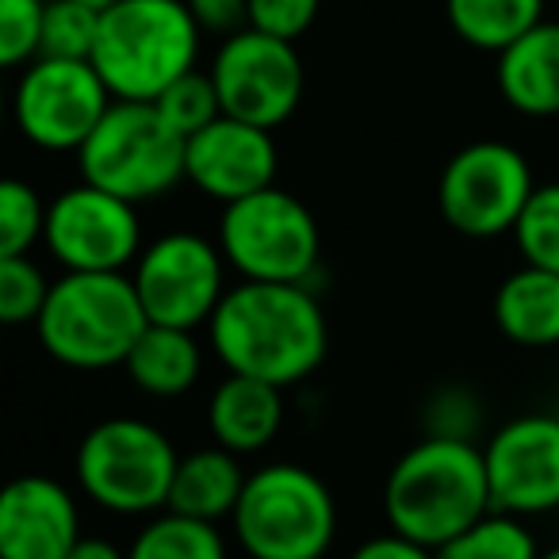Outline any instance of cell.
<instances>
[{
	"instance_id": "obj_33",
	"label": "cell",
	"mask_w": 559,
	"mask_h": 559,
	"mask_svg": "<svg viewBox=\"0 0 559 559\" xmlns=\"http://www.w3.org/2000/svg\"><path fill=\"white\" fill-rule=\"evenodd\" d=\"M203 35H230L249 27V0H185Z\"/></svg>"
},
{
	"instance_id": "obj_27",
	"label": "cell",
	"mask_w": 559,
	"mask_h": 559,
	"mask_svg": "<svg viewBox=\"0 0 559 559\" xmlns=\"http://www.w3.org/2000/svg\"><path fill=\"white\" fill-rule=\"evenodd\" d=\"M47 207L27 180L12 177L0 185V257H32L47 230Z\"/></svg>"
},
{
	"instance_id": "obj_37",
	"label": "cell",
	"mask_w": 559,
	"mask_h": 559,
	"mask_svg": "<svg viewBox=\"0 0 559 559\" xmlns=\"http://www.w3.org/2000/svg\"><path fill=\"white\" fill-rule=\"evenodd\" d=\"M540 559H559V544H556V548H548V551H540Z\"/></svg>"
},
{
	"instance_id": "obj_2",
	"label": "cell",
	"mask_w": 559,
	"mask_h": 559,
	"mask_svg": "<svg viewBox=\"0 0 559 559\" xmlns=\"http://www.w3.org/2000/svg\"><path fill=\"white\" fill-rule=\"evenodd\" d=\"M495 510L483 444L421 437L395 460L383 483V518L399 536L444 548Z\"/></svg>"
},
{
	"instance_id": "obj_32",
	"label": "cell",
	"mask_w": 559,
	"mask_h": 559,
	"mask_svg": "<svg viewBox=\"0 0 559 559\" xmlns=\"http://www.w3.org/2000/svg\"><path fill=\"white\" fill-rule=\"evenodd\" d=\"M322 0H249V27L284 43H299L314 27Z\"/></svg>"
},
{
	"instance_id": "obj_14",
	"label": "cell",
	"mask_w": 559,
	"mask_h": 559,
	"mask_svg": "<svg viewBox=\"0 0 559 559\" xmlns=\"http://www.w3.org/2000/svg\"><path fill=\"white\" fill-rule=\"evenodd\" d=\"M495 510L513 518L559 510V414H521L483 444Z\"/></svg>"
},
{
	"instance_id": "obj_3",
	"label": "cell",
	"mask_w": 559,
	"mask_h": 559,
	"mask_svg": "<svg viewBox=\"0 0 559 559\" xmlns=\"http://www.w3.org/2000/svg\"><path fill=\"white\" fill-rule=\"evenodd\" d=\"M203 32L185 0H119L100 16L93 66L116 100L154 104L195 70Z\"/></svg>"
},
{
	"instance_id": "obj_13",
	"label": "cell",
	"mask_w": 559,
	"mask_h": 559,
	"mask_svg": "<svg viewBox=\"0 0 559 559\" xmlns=\"http://www.w3.org/2000/svg\"><path fill=\"white\" fill-rule=\"evenodd\" d=\"M43 249L62 272H127L134 269L142 241L139 203L119 200L93 185H73L58 192L47 207Z\"/></svg>"
},
{
	"instance_id": "obj_22",
	"label": "cell",
	"mask_w": 559,
	"mask_h": 559,
	"mask_svg": "<svg viewBox=\"0 0 559 559\" xmlns=\"http://www.w3.org/2000/svg\"><path fill=\"white\" fill-rule=\"evenodd\" d=\"M444 16L460 43L502 55L540 24L544 0H444Z\"/></svg>"
},
{
	"instance_id": "obj_20",
	"label": "cell",
	"mask_w": 559,
	"mask_h": 559,
	"mask_svg": "<svg viewBox=\"0 0 559 559\" xmlns=\"http://www.w3.org/2000/svg\"><path fill=\"white\" fill-rule=\"evenodd\" d=\"M246 479L249 472L241 467V456H234L230 449H223V444L195 449L188 456H180L169 490V510L207 521V525L230 521L241 502Z\"/></svg>"
},
{
	"instance_id": "obj_31",
	"label": "cell",
	"mask_w": 559,
	"mask_h": 559,
	"mask_svg": "<svg viewBox=\"0 0 559 559\" xmlns=\"http://www.w3.org/2000/svg\"><path fill=\"white\" fill-rule=\"evenodd\" d=\"M47 0H0V66L24 70L43 55Z\"/></svg>"
},
{
	"instance_id": "obj_35",
	"label": "cell",
	"mask_w": 559,
	"mask_h": 559,
	"mask_svg": "<svg viewBox=\"0 0 559 559\" xmlns=\"http://www.w3.org/2000/svg\"><path fill=\"white\" fill-rule=\"evenodd\" d=\"M70 559H127V548H119L108 536H81L78 548L70 551Z\"/></svg>"
},
{
	"instance_id": "obj_18",
	"label": "cell",
	"mask_w": 559,
	"mask_h": 559,
	"mask_svg": "<svg viewBox=\"0 0 559 559\" xmlns=\"http://www.w3.org/2000/svg\"><path fill=\"white\" fill-rule=\"evenodd\" d=\"M495 81L513 111L533 119L559 116V20H540L498 55Z\"/></svg>"
},
{
	"instance_id": "obj_25",
	"label": "cell",
	"mask_w": 559,
	"mask_h": 559,
	"mask_svg": "<svg viewBox=\"0 0 559 559\" xmlns=\"http://www.w3.org/2000/svg\"><path fill=\"white\" fill-rule=\"evenodd\" d=\"M483 429H487V411L467 383H441L421 403V437L479 444Z\"/></svg>"
},
{
	"instance_id": "obj_1",
	"label": "cell",
	"mask_w": 559,
	"mask_h": 559,
	"mask_svg": "<svg viewBox=\"0 0 559 559\" xmlns=\"http://www.w3.org/2000/svg\"><path fill=\"white\" fill-rule=\"evenodd\" d=\"M211 349L234 376L292 388L304 383L330 349V326L311 284L241 280L207 322Z\"/></svg>"
},
{
	"instance_id": "obj_28",
	"label": "cell",
	"mask_w": 559,
	"mask_h": 559,
	"mask_svg": "<svg viewBox=\"0 0 559 559\" xmlns=\"http://www.w3.org/2000/svg\"><path fill=\"white\" fill-rule=\"evenodd\" d=\"M100 16L104 12L88 9V4H78V0H47L39 58L93 62L96 39H100Z\"/></svg>"
},
{
	"instance_id": "obj_7",
	"label": "cell",
	"mask_w": 559,
	"mask_h": 559,
	"mask_svg": "<svg viewBox=\"0 0 559 559\" xmlns=\"http://www.w3.org/2000/svg\"><path fill=\"white\" fill-rule=\"evenodd\" d=\"M218 249L241 280L257 284H311L319 272V218L299 195L264 188L226 203L218 218Z\"/></svg>"
},
{
	"instance_id": "obj_9",
	"label": "cell",
	"mask_w": 559,
	"mask_h": 559,
	"mask_svg": "<svg viewBox=\"0 0 559 559\" xmlns=\"http://www.w3.org/2000/svg\"><path fill=\"white\" fill-rule=\"evenodd\" d=\"M536 192L525 154L510 142L483 139L444 162L437 180L441 218L464 238H498L513 234L528 195Z\"/></svg>"
},
{
	"instance_id": "obj_16",
	"label": "cell",
	"mask_w": 559,
	"mask_h": 559,
	"mask_svg": "<svg viewBox=\"0 0 559 559\" xmlns=\"http://www.w3.org/2000/svg\"><path fill=\"white\" fill-rule=\"evenodd\" d=\"M81 540V510L66 483L20 475L0 495V559H70Z\"/></svg>"
},
{
	"instance_id": "obj_11",
	"label": "cell",
	"mask_w": 559,
	"mask_h": 559,
	"mask_svg": "<svg viewBox=\"0 0 559 559\" xmlns=\"http://www.w3.org/2000/svg\"><path fill=\"white\" fill-rule=\"evenodd\" d=\"M116 104L93 62L35 58L20 70L12 116L32 146L47 154H78Z\"/></svg>"
},
{
	"instance_id": "obj_17",
	"label": "cell",
	"mask_w": 559,
	"mask_h": 559,
	"mask_svg": "<svg viewBox=\"0 0 559 559\" xmlns=\"http://www.w3.org/2000/svg\"><path fill=\"white\" fill-rule=\"evenodd\" d=\"M207 429L215 444L230 449L234 456L264 452L284 429V388L226 372V380L211 391Z\"/></svg>"
},
{
	"instance_id": "obj_36",
	"label": "cell",
	"mask_w": 559,
	"mask_h": 559,
	"mask_svg": "<svg viewBox=\"0 0 559 559\" xmlns=\"http://www.w3.org/2000/svg\"><path fill=\"white\" fill-rule=\"evenodd\" d=\"M78 4H88V9H96V12H108L111 4H119V0H78Z\"/></svg>"
},
{
	"instance_id": "obj_4",
	"label": "cell",
	"mask_w": 559,
	"mask_h": 559,
	"mask_svg": "<svg viewBox=\"0 0 559 559\" xmlns=\"http://www.w3.org/2000/svg\"><path fill=\"white\" fill-rule=\"evenodd\" d=\"M150 319L131 272H62L43 307L35 334L66 368L104 372L127 365Z\"/></svg>"
},
{
	"instance_id": "obj_23",
	"label": "cell",
	"mask_w": 559,
	"mask_h": 559,
	"mask_svg": "<svg viewBox=\"0 0 559 559\" xmlns=\"http://www.w3.org/2000/svg\"><path fill=\"white\" fill-rule=\"evenodd\" d=\"M127 559H230L218 525L162 510L134 533Z\"/></svg>"
},
{
	"instance_id": "obj_5",
	"label": "cell",
	"mask_w": 559,
	"mask_h": 559,
	"mask_svg": "<svg viewBox=\"0 0 559 559\" xmlns=\"http://www.w3.org/2000/svg\"><path fill=\"white\" fill-rule=\"evenodd\" d=\"M230 528L249 559H326L337 502L311 467L276 460L249 472Z\"/></svg>"
},
{
	"instance_id": "obj_6",
	"label": "cell",
	"mask_w": 559,
	"mask_h": 559,
	"mask_svg": "<svg viewBox=\"0 0 559 559\" xmlns=\"http://www.w3.org/2000/svg\"><path fill=\"white\" fill-rule=\"evenodd\" d=\"M180 452L146 418L96 421L78 444L73 475L88 502L119 518H154L169 510Z\"/></svg>"
},
{
	"instance_id": "obj_8",
	"label": "cell",
	"mask_w": 559,
	"mask_h": 559,
	"mask_svg": "<svg viewBox=\"0 0 559 559\" xmlns=\"http://www.w3.org/2000/svg\"><path fill=\"white\" fill-rule=\"evenodd\" d=\"M188 142L162 119L154 104L116 100L88 142L78 150L81 180L119 200L146 203L185 180Z\"/></svg>"
},
{
	"instance_id": "obj_26",
	"label": "cell",
	"mask_w": 559,
	"mask_h": 559,
	"mask_svg": "<svg viewBox=\"0 0 559 559\" xmlns=\"http://www.w3.org/2000/svg\"><path fill=\"white\" fill-rule=\"evenodd\" d=\"M513 241H518L521 264L559 272V180L536 185L513 226Z\"/></svg>"
},
{
	"instance_id": "obj_30",
	"label": "cell",
	"mask_w": 559,
	"mask_h": 559,
	"mask_svg": "<svg viewBox=\"0 0 559 559\" xmlns=\"http://www.w3.org/2000/svg\"><path fill=\"white\" fill-rule=\"evenodd\" d=\"M55 280L32 257H0V322L35 326L50 299Z\"/></svg>"
},
{
	"instance_id": "obj_12",
	"label": "cell",
	"mask_w": 559,
	"mask_h": 559,
	"mask_svg": "<svg viewBox=\"0 0 559 559\" xmlns=\"http://www.w3.org/2000/svg\"><path fill=\"white\" fill-rule=\"evenodd\" d=\"M211 81L223 100V116L276 131L296 116L307 88V70L296 43L272 39L253 27L218 43Z\"/></svg>"
},
{
	"instance_id": "obj_19",
	"label": "cell",
	"mask_w": 559,
	"mask_h": 559,
	"mask_svg": "<svg viewBox=\"0 0 559 559\" xmlns=\"http://www.w3.org/2000/svg\"><path fill=\"white\" fill-rule=\"evenodd\" d=\"M495 326L521 349H556L559 345V272L521 264L498 284Z\"/></svg>"
},
{
	"instance_id": "obj_21",
	"label": "cell",
	"mask_w": 559,
	"mask_h": 559,
	"mask_svg": "<svg viewBox=\"0 0 559 559\" xmlns=\"http://www.w3.org/2000/svg\"><path fill=\"white\" fill-rule=\"evenodd\" d=\"M123 368L134 388L146 391L150 399H180L200 383L203 349L192 330L154 326L150 322Z\"/></svg>"
},
{
	"instance_id": "obj_29",
	"label": "cell",
	"mask_w": 559,
	"mask_h": 559,
	"mask_svg": "<svg viewBox=\"0 0 559 559\" xmlns=\"http://www.w3.org/2000/svg\"><path fill=\"white\" fill-rule=\"evenodd\" d=\"M154 108L162 111V119L185 142L223 116V100H218V93H215V81H211V73H203V70H192L180 81H173V85L154 100Z\"/></svg>"
},
{
	"instance_id": "obj_10",
	"label": "cell",
	"mask_w": 559,
	"mask_h": 559,
	"mask_svg": "<svg viewBox=\"0 0 559 559\" xmlns=\"http://www.w3.org/2000/svg\"><path fill=\"white\" fill-rule=\"evenodd\" d=\"M226 269L230 264L218 241L195 230H169L146 241L131 269V284L154 326L195 330L207 326L223 296L230 292Z\"/></svg>"
},
{
	"instance_id": "obj_24",
	"label": "cell",
	"mask_w": 559,
	"mask_h": 559,
	"mask_svg": "<svg viewBox=\"0 0 559 559\" xmlns=\"http://www.w3.org/2000/svg\"><path fill=\"white\" fill-rule=\"evenodd\" d=\"M437 559H540V548L525 518L490 510L444 548H437Z\"/></svg>"
},
{
	"instance_id": "obj_15",
	"label": "cell",
	"mask_w": 559,
	"mask_h": 559,
	"mask_svg": "<svg viewBox=\"0 0 559 559\" xmlns=\"http://www.w3.org/2000/svg\"><path fill=\"white\" fill-rule=\"evenodd\" d=\"M280 150L272 131L246 119L218 116L185 146V180L207 200L238 203L276 185Z\"/></svg>"
},
{
	"instance_id": "obj_34",
	"label": "cell",
	"mask_w": 559,
	"mask_h": 559,
	"mask_svg": "<svg viewBox=\"0 0 559 559\" xmlns=\"http://www.w3.org/2000/svg\"><path fill=\"white\" fill-rule=\"evenodd\" d=\"M349 559H437V551L418 540H411V536L383 533V536H372V540L360 544Z\"/></svg>"
}]
</instances>
